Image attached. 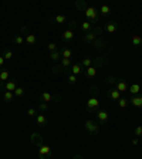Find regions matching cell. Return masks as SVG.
Returning a JSON list of instances; mask_svg holds the SVG:
<instances>
[{
	"instance_id": "obj_1",
	"label": "cell",
	"mask_w": 142,
	"mask_h": 159,
	"mask_svg": "<svg viewBox=\"0 0 142 159\" xmlns=\"http://www.w3.org/2000/svg\"><path fill=\"white\" fill-rule=\"evenodd\" d=\"M101 31H102L101 27H97V29H94V30H90L88 33H85V34H84V37H82V41H84V43H87V44L94 43V41H95V39H97V36L100 34Z\"/></svg>"
},
{
	"instance_id": "obj_2",
	"label": "cell",
	"mask_w": 142,
	"mask_h": 159,
	"mask_svg": "<svg viewBox=\"0 0 142 159\" xmlns=\"http://www.w3.org/2000/svg\"><path fill=\"white\" fill-rule=\"evenodd\" d=\"M85 16L88 21H91V24H95L98 19H100V13H98V10L95 7H87L85 9Z\"/></svg>"
},
{
	"instance_id": "obj_3",
	"label": "cell",
	"mask_w": 142,
	"mask_h": 159,
	"mask_svg": "<svg viewBox=\"0 0 142 159\" xmlns=\"http://www.w3.org/2000/svg\"><path fill=\"white\" fill-rule=\"evenodd\" d=\"M39 158L40 159H50L51 158V148L48 145H41L39 148Z\"/></svg>"
},
{
	"instance_id": "obj_4",
	"label": "cell",
	"mask_w": 142,
	"mask_h": 159,
	"mask_svg": "<svg viewBox=\"0 0 142 159\" xmlns=\"http://www.w3.org/2000/svg\"><path fill=\"white\" fill-rule=\"evenodd\" d=\"M98 105H100V101H98V98H95V97H90L88 101H87V109L91 111V112L98 108Z\"/></svg>"
},
{
	"instance_id": "obj_5",
	"label": "cell",
	"mask_w": 142,
	"mask_h": 159,
	"mask_svg": "<svg viewBox=\"0 0 142 159\" xmlns=\"http://www.w3.org/2000/svg\"><path fill=\"white\" fill-rule=\"evenodd\" d=\"M85 129L90 132V134H97L98 132V129H100V125H97V122H94V121H87L85 122Z\"/></svg>"
},
{
	"instance_id": "obj_6",
	"label": "cell",
	"mask_w": 142,
	"mask_h": 159,
	"mask_svg": "<svg viewBox=\"0 0 142 159\" xmlns=\"http://www.w3.org/2000/svg\"><path fill=\"white\" fill-rule=\"evenodd\" d=\"M115 88L119 91V92H125L128 91V84L125 80H117V83H115Z\"/></svg>"
},
{
	"instance_id": "obj_7",
	"label": "cell",
	"mask_w": 142,
	"mask_h": 159,
	"mask_svg": "<svg viewBox=\"0 0 142 159\" xmlns=\"http://www.w3.org/2000/svg\"><path fill=\"white\" fill-rule=\"evenodd\" d=\"M129 102L134 107H137V108H142V95H134V97H131Z\"/></svg>"
},
{
	"instance_id": "obj_8",
	"label": "cell",
	"mask_w": 142,
	"mask_h": 159,
	"mask_svg": "<svg viewBox=\"0 0 142 159\" xmlns=\"http://www.w3.org/2000/svg\"><path fill=\"white\" fill-rule=\"evenodd\" d=\"M106 94H108V97H110L111 99H114V101H118V99L121 98V92H119V91H118L117 88L110 89V91H108Z\"/></svg>"
},
{
	"instance_id": "obj_9",
	"label": "cell",
	"mask_w": 142,
	"mask_h": 159,
	"mask_svg": "<svg viewBox=\"0 0 142 159\" xmlns=\"http://www.w3.org/2000/svg\"><path fill=\"white\" fill-rule=\"evenodd\" d=\"M118 29V23L117 21H110L108 24H106L105 30H106V33H110V34H112V33H115Z\"/></svg>"
},
{
	"instance_id": "obj_10",
	"label": "cell",
	"mask_w": 142,
	"mask_h": 159,
	"mask_svg": "<svg viewBox=\"0 0 142 159\" xmlns=\"http://www.w3.org/2000/svg\"><path fill=\"white\" fill-rule=\"evenodd\" d=\"M108 112L106 111H100V112H97V118H98V121L101 122V124H104V122H106L108 121Z\"/></svg>"
},
{
	"instance_id": "obj_11",
	"label": "cell",
	"mask_w": 142,
	"mask_h": 159,
	"mask_svg": "<svg viewBox=\"0 0 142 159\" xmlns=\"http://www.w3.org/2000/svg\"><path fill=\"white\" fill-rule=\"evenodd\" d=\"M16 88H17V83H16V81H7V83L5 84V89H6V91L14 92Z\"/></svg>"
},
{
	"instance_id": "obj_12",
	"label": "cell",
	"mask_w": 142,
	"mask_h": 159,
	"mask_svg": "<svg viewBox=\"0 0 142 159\" xmlns=\"http://www.w3.org/2000/svg\"><path fill=\"white\" fill-rule=\"evenodd\" d=\"M92 61H94V60H92V57H84V58L80 61V65H81V67H85V68H88V67H91V65H92Z\"/></svg>"
},
{
	"instance_id": "obj_13",
	"label": "cell",
	"mask_w": 142,
	"mask_h": 159,
	"mask_svg": "<svg viewBox=\"0 0 142 159\" xmlns=\"http://www.w3.org/2000/svg\"><path fill=\"white\" fill-rule=\"evenodd\" d=\"M74 39V33H73V30L67 29L64 33H63V40L64 41H71V40Z\"/></svg>"
},
{
	"instance_id": "obj_14",
	"label": "cell",
	"mask_w": 142,
	"mask_h": 159,
	"mask_svg": "<svg viewBox=\"0 0 142 159\" xmlns=\"http://www.w3.org/2000/svg\"><path fill=\"white\" fill-rule=\"evenodd\" d=\"M48 58H50L51 61H57V60L63 58V55H61V50H57V51L50 53V54H48Z\"/></svg>"
},
{
	"instance_id": "obj_15",
	"label": "cell",
	"mask_w": 142,
	"mask_h": 159,
	"mask_svg": "<svg viewBox=\"0 0 142 159\" xmlns=\"http://www.w3.org/2000/svg\"><path fill=\"white\" fill-rule=\"evenodd\" d=\"M31 142H33V144L34 145H37V146H39V148H40L41 145V136H40V134H31Z\"/></svg>"
},
{
	"instance_id": "obj_16",
	"label": "cell",
	"mask_w": 142,
	"mask_h": 159,
	"mask_svg": "<svg viewBox=\"0 0 142 159\" xmlns=\"http://www.w3.org/2000/svg\"><path fill=\"white\" fill-rule=\"evenodd\" d=\"M40 98H41V101H44V102H51L53 99H54V97L51 94H48V92H41V95H40Z\"/></svg>"
},
{
	"instance_id": "obj_17",
	"label": "cell",
	"mask_w": 142,
	"mask_h": 159,
	"mask_svg": "<svg viewBox=\"0 0 142 159\" xmlns=\"http://www.w3.org/2000/svg\"><path fill=\"white\" fill-rule=\"evenodd\" d=\"M95 75H97V67H95V65H91V67H88V68H87V77L94 78Z\"/></svg>"
},
{
	"instance_id": "obj_18",
	"label": "cell",
	"mask_w": 142,
	"mask_h": 159,
	"mask_svg": "<svg viewBox=\"0 0 142 159\" xmlns=\"http://www.w3.org/2000/svg\"><path fill=\"white\" fill-rule=\"evenodd\" d=\"M100 13H101L102 16H110L111 14V7L106 5H102L101 7H100Z\"/></svg>"
},
{
	"instance_id": "obj_19",
	"label": "cell",
	"mask_w": 142,
	"mask_h": 159,
	"mask_svg": "<svg viewBox=\"0 0 142 159\" xmlns=\"http://www.w3.org/2000/svg\"><path fill=\"white\" fill-rule=\"evenodd\" d=\"M139 91H141V85L139 84H132L131 87H129V92H131L132 95H138Z\"/></svg>"
},
{
	"instance_id": "obj_20",
	"label": "cell",
	"mask_w": 142,
	"mask_h": 159,
	"mask_svg": "<svg viewBox=\"0 0 142 159\" xmlns=\"http://www.w3.org/2000/svg\"><path fill=\"white\" fill-rule=\"evenodd\" d=\"M54 23H57V24H64L67 21V17L64 14H58V16H56L54 17V20H53Z\"/></svg>"
},
{
	"instance_id": "obj_21",
	"label": "cell",
	"mask_w": 142,
	"mask_h": 159,
	"mask_svg": "<svg viewBox=\"0 0 142 159\" xmlns=\"http://www.w3.org/2000/svg\"><path fill=\"white\" fill-rule=\"evenodd\" d=\"M37 124L40 125V126H44L47 124V117L44 114H40L37 115Z\"/></svg>"
},
{
	"instance_id": "obj_22",
	"label": "cell",
	"mask_w": 142,
	"mask_h": 159,
	"mask_svg": "<svg viewBox=\"0 0 142 159\" xmlns=\"http://www.w3.org/2000/svg\"><path fill=\"white\" fill-rule=\"evenodd\" d=\"M24 41L27 43V44H36V43H37V39H36L34 34H27L26 36V39H24Z\"/></svg>"
},
{
	"instance_id": "obj_23",
	"label": "cell",
	"mask_w": 142,
	"mask_h": 159,
	"mask_svg": "<svg viewBox=\"0 0 142 159\" xmlns=\"http://www.w3.org/2000/svg\"><path fill=\"white\" fill-rule=\"evenodd\" d=\"M92 24H91V21H88V20H85V21H82V24H81V30L82 31H85V33H88L90 30H91Z\"/></svg>"
},
{
	"instance_id": "obj_24",
	"label": "cell",
	"mask_w": 142,
	"mask_h": 159,
	"mask_svg": "<svg viewBox=\"0 0 142 159\" xmlns=\"http://www.w3.org/2000/svg\"><path fill=\"white\" fill-rule=\"evenodd\" d=\"M9 77H10V75H9V73H7V71H5V70L0 68V81H2V83H7Z\"/></svg>"
},
{
	"instance_id": "obj_25",
	"label": "cell",
	"mask_w": 142,
	"mask_h": 159,
	"mask_svg": "<svg viewBox=\"0 0 142 159\" xmlns=\"http://www.w3.org/2000/svg\"><path fill=\"white\" fill-rule=\"evenodd\" d=\"M13 98H14V94H13V92H10V91H6L5 94H3V99H5L6 102H11V101H13Z\"/></svg>"
},
{
	"instance_id": "obj_26",
	"label": "cell",
	"mask_w": 142,
	"mask_h": 159,
	"mask_svg": "<svg viewBox=\"0 0 142 159\" xmlns=\"http://www.w3.org/2000/svg\"><path fill=\"white\" fill-rule=\"evenodd\" d=\"M81 65L80 64H74V65H71V74L73 75H77V74H80L81 73Z\"/></svg>"
},
{
	"instance_id": "obj_27",
	"label": "cell",
	"mask_w": 142,
	"mask_h": 159,
	"mask_svg": "<svg viewBox=\"0 0 142 159\" xmlns=\"http://www.w3.org/2000/svg\"><path fill=\"white\" fill-rule=\"evenodd\" d=\"M11 41H13L14 44H17V45H21L23 43H24V37L19 34V36H16V37H13V39H11Z\"/></svg>"
},
{
	"instance_id": "obj_28",
	"label": "cell",
	"mask_w": 142,
	"mask_h": 159,
	"mask_svg": "<svg viewBox=\"0 0 142 159\" xmlns=\"http://www.w3.org/2000/svg\"><path fill=\"white\" fill-rule=\"evenodd\" d=\"M61 55H63V58H71L73 51H71L70 48H63L61 50Z\"/></svg>"
},
{
	"instance_id": "obj_29",
	"label": "cell",
	"mask_w": 142,
	"mask_h": 159,
	"mask_svg": "<svg viewBox=\"0 0 142 159\" xmlns=\"http://www.w3.org/2000/svg\"><path fill=\"white\" fill-rule=\"evenodd\" d=\"M132 44L135 45V47L141 45L142 44V37L141 36H134V37H132Z\"/></svg>"
},
{
	"instance_id": "obj_30",
	"label": "cell",
	"mask_w": 142,
	"mask_h": 159,
	"mask_svg": "<svg viewBox=\"0 0 142 159\" xmlns=\"http://www.w3.org/2000/svg\"><path fill=\"white\" fill-rule=\"evenodd\" d=\"M61 67H64V68L71 67V58H61Z\"/></svg>"
},
{
	"instance_id": "obj_31",
	"label": "cell",
	"mask_w": 142,
	"mask_h": 159,
	"mask_svg": "<svg viewBox=\"0 0 142 159\" xmlns=\"http://www.w3.org/2000/svg\"><path fill=\"white\" fill-rule=\"evenodd\" d=\"M39 109H40L41 112H46L47 109H48V104L44 102V101H41V102H39Z\"/></svg>"
},
{
	"instance_id": "obj_32",
	"label": "cell",
	"mask_w": 142,
	"mask_h": 159,
	"mask_svg": "<svg viewBox=\"0 0 142 159\" xmlns=\"http://www.w3.org/2000/svg\"><path fill=\"white\" fill-rule=\"evenodd\" d=\"M127 104H128V99L127 98H119L118 99V105H119V107H121V108H125V107H127Z\"/></svg>"
},
{
	"instance_id": "obj_33",
	"label": "cell",
	"mask_w": 142,
	"mask_h": 159,
	"mask_svg": "<svg viewBox=\"0 0 142 159\" xmlns=\"http://www.w3.org/2000/svg\"><path fill=\"white\" fill-rule=\"evenodd\" d=\"M13 94H14V97H21V95L24 94V89L21 88V87H17V88L14 89V92H13Z\"/></svg>"
},
{
	"instance_id": "obj_34",
	"label": "cell",
	"mask_w": 142,
	"mask_h": 159,
	"mask_svg": "<svg viewBox=\"0 0 142 159\" xmlns=\"http://www.w3.org/2000/svg\"><path fill=\"white\" fill-rule=\"evenodd\" d=\"M47 48H48L50 53H53V51H57V50H58V45H57L56 43H50V44L47 45Z\"/></svg>"
},
{
	"instance_id": "obj_35",
	"label": "cell",
	"mask_w": 142,
	"mask_h": 159,
	"mask_svg": "<svg viewBox=\"0 0 142 159\" xmlns=\"http://www.w3.org/2000/svg\"><path fill=\"white\" fill-rule=\"evenodd\" d=\"M98 85L97 84H94V85H91V94H92V97H95L97 98V95H98Z\"/></svg>"
},
{
	"instance_id": "obj_36",
	"label": "cell",
	"mask_w": 142,
	"mask_h": 159,
	"mask_svg": "<svg viewBox=\"0 0 142 159\" xmlns=\"http://www.w3.org/2000/svg\"><path fill=\"white\" fill-rule=\"evenodd\" d=\"M3 57H5V60H11V58H13V53H11L10 50H6L5 54H3Z\"/></svg>"
},
{
	"instance_id": "obj_37",
	"label": "cell",
	"mask_w": 142,
	"mask_h": 159,
	"mask_svg": "<svg viewBox=\"0 0 142 159\" xmlns=\"http://www.w3.org/2000/svg\"><path fill=\"white\" fill-rule=\"evenodd\" d=\"M135 136H142V125H138L137 128H135Z\"/></svg>"
},
{
	"instance_id": "obj_38",
	"label": "cell",
	"mask_w": 142,
	"mask_h": 159,
	"mask_svg": "<svg viewBox=\"0 0 142 159\" xmlns=\"http://www.w3.org/2000/svg\"><path fill=\"white\" fill-rule=\"evenodd\" d=\"M76 6L78 7V9H84V10L87 9V3H85V2H77Z\"/></svg>"
},
{
	"instance_id": "obj_39",
	"label": "cell",
	"mask_w": 142,
	"mask_h": 159,
	"mask_svg": "<svg viewBox=\"0 0 142 159\" xmlns=\"http://www.w3.org/2000/svg\"><path fill=\"white\" fill-rule=\"evenodd\" d=\"M68 83H70V84H76L77 83V75H73V74L68 75Z\"/></svg>"
},
{
	"instance_id": "obj_40",
	"label": "cell",
	"mask_w": 142,
	"mask_h": 159,
	"mask_svg": "<svg viewBox=\"0 0 142 159\" xmlns=\"http://www.w3.org/2000/svg\"><path fill=\"white\" fill-rule=\"evenodd\" d=\"M27 115H29V117H34V115H36V109L34 108H30L29 111H27Z\"/></svg>"
},
{
	"instance_id": "obj_41",
	"label": "cell",
	"mask_w": 142,
	"mask_h": 159,
	"mask_svg": "<svg viewBox=\"0 0 142 159\" xmlns=\"http://www.w3.org/2000/svg\"><path fill=\"white\" fill-rule=\"evenodd\" d=\"M106 83H110V84H112V83H117V80L114 78V77H108V78H106Z\"/></svg>"
},
{
	"instance_id": "obj_42",
	"label": "cell",
	"mask_w": 142,
	"mask_h": 159,
	"mask_svg": "<svg viewBox=\"0 0 142 159\" xmlns=\"http://www.w3.org/2000/svg\"><path fill=\"white\" fill-rule=\"evenodd\" d=\"M5 57H3V55H0V67H3V64H5Z\"/></svg>"
},
{
	"instance_id": "obj_43",
	"label": "cell",
	"mask_w": 142,
	"mask_h": 159,
	"mask_svg": "<svg viewBox=\"0 0 142 159\" xmlns=\"http://www.w3.org/2000/svg\"><path fill=\"white\" fill-rule=\"evenodd\" d=\"M139 144V139L135 138V139H132V145H138Z\"/></svg>"
},
{
	"instance_id": "obj_44",
	"label": "cell",
	"mask_w": 142,
	"mask_h": 159,
	"mask_svg": "<svg viewBox=\"0 0 142 159\" xmlns=\"http://www.w3.org/2000/svg\"><path fill=\"white\" fill-rule=\"evenodd\" d=\"M73 159H84V158H82L81 155H76V156H74V158H73Z\"/></svg>"
},
{
	"instance_id": "obj_45",
	"label": "cell",
	"mask_w": 142,
	"mask_h": 159,
	"mask_svg": "<svg viewBox=\"0 0 142 159\" xmlns=\"http://www.w3.org/2000/svg\"><path fill=\"white\" fill-rule=\"evenodd\" d=\"M0 87H3V83H2V81H0Z\"/></svg>"
}]
</instances>
